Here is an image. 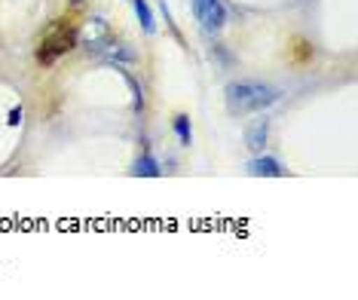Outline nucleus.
<instances>
[{
	"instance_id": "obj_1",
	"label": "nucleus",
	"mask_w": 358,
	"mask_h": 300,
	"mask_svg": "<svg viewBox=\"0 0 358 300\" xmlns=\"http://www.w3.org/2000/svg\"><path fill=\"white\" fill-rule=\"evenodd\" d=\"M224 101L233 117H248V113H257L279 101V89L266 83H251V80H236L224 89Z\"/></svg>"
},
{
	"instance_id": "obj_2",
	"label": "nucleus",
	"mask_w": 358,
	"mask_h": 300,
	"mask_svg": "<svg viewBox=\"0 0 358 300\" xmlns=\"http://www.w3.org/2000/svg\"><path fill=\"white\" fill-rule=\"evenodd\" d=\"M74 46H77V31H74V25H71L68 19H59V22H52V25L46 28L43 40H40L37 62L40 64H52L59 55L71 52Z\"/></svg>"
},
{
	"instance_id": "obj_3",
	"label": "nucleus",
	"mask_w": 358,
	"mask_h": 300,
	"mask_svg": "<svg viewBox=\"0 0 358 300\" xmlns=\"http://www.w3.org/2000/svg\"><path fill=\"white\" fill-rule=\"evenodd\" d=\"M77 43L86 46L89 52H104V46H110V22L101 15L86 19V25L77 31Z\"/></svg>"
},
{
	"instance_id": "obj_4",
	"label": "nucleus",
	"mask_w": 358,
	"mask_h": 300,
	"mask_svg": "<svg viewBox=\"0 0 358 300\" xmlns=\"http://www.w3.org/2000/svg\"><path fill=\"white\" fill-rule=\"evenodd\" d=\"M266 138H270V120L260 117L245 129V148L257 157V153H264V148H266Z\"/></svg>"
},
{
	"instance_id": "obj_5",
	"label": "nucleus",
	"mask_w": 358,
	"mask_h": 300,
	"mask_svg": "<svg viewBox=\"0 0 358 300\" xmlns=\"http://www.w3.org/2000/svg\"><path fill=\"white\" fill-rule=\"evenodd\" d=\"M245 172H248V175H255V178H282V175H285V169H282L279 159H273V157H260V153H257V157L245 166Z\"/></svg>"
},
{
	"instance_id": "obj_6",
	"label": "nucleus",
	"mask_w": 358,
	"mask_h": 300,
	"mask_svg": "<svg viewBox=\"0 0 358 300\" xmlns=\"http://www.w3.org/2000/svg\"><path fill=\"white\" fill-rule=\"evenodd\" d=\"M202 28H206V34H215V31H221L224 28V6H221V0H208V6H206V13H202Z\"/></svg>"
},
{
	"instance_id": "obj_7",
	"label": "nucleus",
	"mask_w": 358,
	"mask_h": 300,
	"mask_svg": "<svg viewBox=\"0 0 358 300\" xmlns=\"http://www.w3.org/2000/svg\"><path fill=\"white\" fill-rule=\"evenodd\" d=\"M104 62H110V64H132L138 62V55L135 50L129 43H110V46H104Z\"/></svg>"
},
{
	"instance_id": "obj_8",
	"label": "nucleus",
	"mask_w": 358,
	"mask_h": 300,
	"mask_svg": "<svg viewBox=\"0 0 358 300\" xmlns=\"http://www.w3.org/2000/svg\"><path fill=\"white\" fill-rule=\"evenodd\" d=\"M132 175H135V178H159V175H162V169H159V163L150 157V153H144V157H138V159H135Z\"/></svg>"
},
{
	"instance_id": "obj_9",
	"label": "nucleus",
	"mask_w": 358,
	"mask_h": 300,
	"mask_svg": "<svg viewBox=\"0 0 358 300\" xmlns=\"http://www.w3.org/2000/svg\"><path fill=\"white\" fill-rule=\"evenodd\" d=\"M135 3V15H138V22H141V31L144 34H153L157 31V22H153V10H150V3L148 0H132Z\"/></svg>"
},
{
	"instance_id": "obj_10",
	"label": "nucleus",
	"mask_w": 358,
	"mask_h": 300,
	"mask_svg": "<svg viewBox=\"0 0 358 300\" xmlns=\"http://www.w3.org/2000/svg\"><path fill=\"white\" fill-rule=\"evenodd\" d=\"M117 71H120V74H123L126 86L132 89V108H135V113H141V110H144V92H141V86H138V80H135L132 74H126V71L120 68V64H117Z\"/></svg>"
},
{
	"instance_id": "obj_11",
	"label": "nucleus",
	"mask_w": 358,
	"mask_h": 300,
	"mask_svg": "<svg viewBox=\"0 0 358 300\" xmlns=\"http://www.w3.org/2000/svg\"><path fill=\"white\" fill-rule=\"evenodd\" d=\"M175 135H178V141H181L184 148H190V144H193L190 117H184V113H178V117H175Z\"/></svg>"
},
{
	"instance_id": "obj_12",
	"label": "nucleus",
	"mask_w": 358,
	"mask_h": 300,
	"mask_svg": "<svg viewBox=\"0 0 358 300\" xmlns=\"http://www.w3.org/2000/svg\"><path fill=\"white\" fill-rule=\"evenodd\" d=\"M294 46H297V50H294V59H297V62H303V59H309V55H313V46H309L306 40H297Z\"/></svg>"
},
{
	"instance_id": "obj_13",
	"label": "nucleus",
	"mask_w": 358,
	"mask_h": 300,
	"mask_svg": "<svg viewBox=\"0 0 358 300\" xmlns=\"http://www.w3.org/2000/svg\"><path fill=\"white\" fill-rule=\"evenodd\" d=\"M22 117H25V110H22V108H13V110H10V117H6V123H10V126H19V123H22Z\"/></svg>"
},
{
	"instance_id": "obj_14",
	"label": "nucleus",
	"mask_w": 358,
	"mask_h": 300,
	"mask_svg": "<svg viewBox=\"0 0 358 300\" xmlns=\"http://www.w3.org/2000/svg\"><path fill=\"white\" fill-rule=\"evenodd\" d=\"M206 6H208V0H193V15H196V22L202 19V13H206Z\"/></svg>"
}]
</instances>
